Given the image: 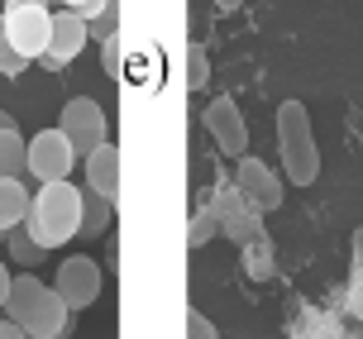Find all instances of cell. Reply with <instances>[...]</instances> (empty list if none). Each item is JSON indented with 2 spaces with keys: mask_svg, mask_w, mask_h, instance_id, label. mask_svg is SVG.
Returning a JSON list of instances; mask_svg holds the SVG:
<instances>
[{
  "mask_svg": "<svg viewBox=\"0 0 363 339\" xmlns=\"http://www.w3.org/2000/svg\"><path fill=\"white\" fill-rule=\"evenodd\" d=\"M24 230H29V239L43 253L77 239V230H82V191H77L72 182L38 187L34 201H29V215H24Z\"/></svg>",
  "mask_w": 363,
  "mask_h": 339,
  "instance_id": "obj_1",
  "label": "cell"
},
{
  "mask_svg": "<svg viewBox=\"0 0 363 339\" xmlns=\"http://www.w3.org/2000/svg\"><path fill=\"white\" fill-rule=\"evenodd\" d=\"M5 316L24 330L29 339H62L67 335V306L57 301L53 282H38V277H15L10 282V301H5Z\"/></svg>",
  "mask_w": 363,
  "mask_h": 339,
  "instance_id": "obj_2",
  "label": "cell"
},
{
  "mask_svg": "<svg viewBox=\"0 0 363 339\" xmlns=\"http://www.w3.org/2000/svg\"><path fill=\"white\" fill-rule=\"evenodd\" d=\"M277 153H282V172H287L291 187H311L320 177V148H315L311 110L301 101L277 106Z\"/></svg>",
  "mask_w": 363,
  "mask_h": 339,
  "instance_id": "obj_3",
  "label": "cell"
},
{
  "mask_svg": "<svg viewBox=\"0 0 363 339\" xmlns=\"http://www.w3.org/2000/svg\"><path fill=\"white\" fill-rule=\"evenodd\" d=\"M0 24H5V38L24 62H38L48 53V34H53V10L38 5V0H10L0 10Z\"/></svg>",
  "mask_w": 363,
  "mask_h": 339,
  "instance_id": "obj_4",
  "label": "cell"
},
{
  "mask_svg": "<svg viewBox=\"0 0 363 339\" xmlns=\"http://www.w3.org/2000/svg\"><path fill=\"white\" fill-rule=\"evenodd\" d=\"M57 134L72 143V153L77 158H91L106 139V110L96 106L91 96H77V101H67L62 106V120H57Z\"/></svg>",
  "mask_w": 363,
  "mask_h": 339,
  "instance_id": "obj_5",
  "label": "cell"
},
{
  "mask_svg": "<svg viewBox=\"0 0 363 339\" xmlns=\"http://www.w3.org/2000/svg\"><path fill=\"white\" fill-rule=\"evenodd\" d=\"M77 167L72 143L62 139L57 129H38L29 148H24V172H34L38 187H53V182H67V172Z\"/></svg>",
  "mask_w": 363,
  "mask_h": 339,
  "instance_id": "obj_6",
  "label": "cell"
},
{
  "mask_svg": "<svg viewBox=\"0 0 363 339\" xmlns=\"http://www.w3.org/2000/svg\"><path fill=\"white\" fill-rule=\"evenodd\" d=\"M230 187L239 191V201H244V206H249L258 220L282 206V177H277V172H272L263 158H254V153H249V158H239L235 182H230Z\"/></svg>",
  "mask_w": 363,
  "mask_h": 339,
  "instance_id": "obj_7",
  "label": "cell"
},
{
  "mask_svg": "<svg viewBox=\"0 0 363 339\" xmlns=\"http://www.w3.org/2000/svg\"><path fill=\"white\" fill-rule=\"evenodd\" d=\"M57 301L67 306V311H86V306L101 301V268H96V258L86 253H72V258H62L57 263Z\"/></svg>",
  "mask_w": 363,
  "mask_h": 339,
  "instance_id": "obj_8",
  "label": "cell"
},
{
  "mask_svg": "<svg viewBox=\"0 0 363 339\" xmlns=\"http://www.w3.org/2000/svg\"><path fill=\"white\" fill-rule=\"evenodd\" d=\"M206 129H211V139H216V148L225 158H249V125L239 115L235 96H216L206 106Z\"/></svg>",
  "mask_w": 363,
  "mask_h": 339,
  "instance_id": "obj_9",
  "label": "cell"
},
{
  "mask_svg": "<svg viewBox=\"0 0 363 339\" xmlns=\"http://www.w3.org/2000/svg\"><path fill=\"white\" fill-rule=\"evenodd\" d=\"M86 38H91V29L82 24V19L67 15V10H57V15H53V34H48V53L38 57V67H43V72H62V67H72L77 53L86 48Z\"/></svg>",
  "mask_w": 363,
  "mask_h": 339,
  "instance_id": "obj_10",
  "label": "cell"
},
{
  "mask_svg": "<svg viewBox=\"0 0 363 339\" xmlns=\"http://www.w3.org/2000/svg\"><path fill=\"white\" fill-rule=\"evenodd\" d=\"M86 162V191H96L101 201H115L120 196V148L115 143H101Z\"/></svg>",
  "mask_w": 363,
  "mask_h": 339,
  "instance_id": "obj_11",
  "label": "cell"
},
{
  "mask_svg": "<svg viewBox=\"0 0 363 339\" xmlns=\"http://www.w3.org/2000/svg\"><path fill=\"white\" fill-rule=\"evenodd\" d=\"M24 148H29V139L19 134L15 115L0 110V182H19V172H24Z\"/></svg>",
  "mask_w": 363,
  "mask_h": 339,
  "instance_id": "obj_12",
  "label": "cell"
},
{
  "mask_svg": "<svg viewBox=\"0 0 363 339\" xmlns=\"http://www.w3.org/2000/svg\"><path fill=\"white\" fill-rule=\"evenodd\" d=\"M34 191H24V182H0V234H10L24 225Z\"/></svg>",
  "mask_w": 363,
  "mask_h": 339,
  "instance_id": "obj_13",
  "label": "cell"
},
{
  "mask_svg": "<svg viewBox=\"0 0 363 339\" xmlns=\"http://www.w3.org/2000/svg\"><path fill=\"white\" fill-rule=\"evenodd\" d=\"M110 220H115V201H101L96 191H82V230L86 239H96V234L110 230Z\"/></svg>",
  "mask_w": 363,
  "mask_h": 339,
  "instance_id": "obj_14",
  "label": "cell"
},
{
  "mask_svg": "<svg viewBox=\"0 0 363 339\" xmlns=\"http://www.w3.org/2000/svg\"><path fill=\"white\" fill-rule=\"evenodd\" d=\"M239 258H244V272H249V277H258V282L272 277V239L268 234H263L258 244H249V249H239Z\"/></svg>",
  "mask_w": 363,
  "mask_h": 339,
  "instance_id": "obj_15",
  "label": "cell"
},
{
  "mask_svg": "<svg viewBox=\"0 0 363 339\" xmlns=\"http://www.w3.org/2000/svg\"><path fill=\"white\" fill-rule=\"evenodd\" d=\"M216 234H220V215L211 211V206H201V211L191 215V230H186V249H206Z\"/></svg>",
  "mask_w": 363,
  "mask_h": 339,
  "instance_id": "obj_16",
  "label": "cell"
},
{
  "mask_svg": "<svg viewBox=\"0 0 363 339\" xmlns=\"http://www.w3.org/2000/svg\"><path fill=\"white\" fill-rule=\"evenodd\" d=\"M5 249H10V258H15V263H24V268H34L38 258H43V249H38L34 239H29V230H24V225L5 234Z\"/></svg>",
  "mask_w": 363,
  "mask_h": 339,
  "instance_id": "obj_17",
  "label": "cell"
},
{
  "mask_svg": "<svg viewBox=\"0 0 363 339\" xmlns=\"http://www.w3.org/2000/svg\"><path fill=\"white\" fill-rule=\"evenodd\" d=\"M206 48H201V43H191V48H186V87L191 91H201L206 87Z\"/></svg>",
  "mask_w": 363,
  "mask_h": 339,
  "instance_id": "obj_18",
  "label": "cell"
},
{
  "mask_svg": "<svg viewBox=\"0 0 363 339\" xmlns=\"http://www.w3.org/2000/svg\"><path fill=\"white\" fill-rule=\"evenodd\" d=\"M186 339H220V330H216V321L206 316V311H186Z\"/></svg>",
  "mask_w": 363,
  "mask_h": 339,
  "instance_id": "obj_19",
  "label": "cell"
},
{
  "mask_svg": "<svg viewBox=\"0 0 363 339\" xmlns=\"http://www.w3.org/2000/svg\"><path fill=\"white\" fill-rule=\"evenodd\" d=\"M24 67H29V62H24V57L10 48V38H5V24H0V77H19Z\"/></svg>",
  "mask_w": 363,
  "mask_h": 339,
  "instance_id": "obj_20",
  "label": "cell"
},
{
  "mask_svg": "<svg viewBox=\"0 0 363 339\" xmlns=\"http://www.w3.org/2000/svg\"><path fill=\"white\" fill-rule=\"evenodd\" d=\"M86 29H91V34H101V43L115 38V34H120V5H106V10L96 15V24H86Z\"/></svg>",
  "mask_w": 363,
  "mask_h": 339,
  "instance_id": "obj_21",
  "label": "cell"
},
{
  "mask_svg": "<svg viewBox=\"0 0 363 339\" xmlns=\"http://www.w3.org/2000/svg\"><path fill=\"white\" fill-rule=\"evenodd\" d=\"M349 316L363 321V272L359 268H354V277H349Z\"/></svg>",
  "mask_w": 363,
  "mask_h": 339,
  "instance_id": "obj_22",
  "label": "cell"
},
{
  "mask_svg": "<svg viewBox=\"0 0 363 339\" xmlns=\"http://www.w3.org/2000/svg\"><path fill=\"white\" fill-rule=\"evenodd\" d=\"M101 62H106L110 77H120V38H106L101 43Z\"/></svg>",
  "mask_w": 363,
  "mask_h": 339,
  "instance_id": "obj_23",
  "label": "cell"
},
{
  "mask_svg": "<svg viewBox=\"0 0 363 339\" xmlns=\"http://www.w3.org/2000/svg\"><path fill=\"white\" fill-rule=\"evenodd\" d=\"M101 10H106L101 0H72V5H67V15H77V19H82V24H86V19H96V15H101Z\"/></svg>",
  "mask_w": 363,
  "mask_h": 339,
  "instance_id": "obj_24",
  "label": "cell"
},
{
  "mask_svg": "<svg viewBox=\"0 0 363 339\" xmlns=\"http://www.w3.org/2000/svg\"><path fill=\"white\" fill-rule=\"evenodd\" d=\"M10 282H15V277H10V268L0 263V311H5V301H10Z\"/></svg>",
  "mask_w": 363,
  "mask_h": 339,
  "instance_id": "obj_25",
  "label": "cell"
},
{
  "mask_svg": "<svg viewBox=\"0 0 363 339\" xmlns=\"http://www.w3.org/2000/svg\"><path fill=\"white\" fill-rule=\"evenodd\" d=\"M349 244H354V268L363 272V225H359V230H354V239H349Z\"/></svg>",
  "mask_w": 363,
  "mask_h": 339,
  "instance_id": "obj_26",
  "label": "cell"
},
{
  "mask_svg": "<svg viewBox=\"0 0 363 339\" xmlns=\"http://www.w3.org/2000/svg\"><path fill=\"white\" fill-rule=\"evenodd\" d=\"M0 339H29V335H24L15 321H0Z\"/></svg>",
  "mask_w": 363,
  "mask_h": 339,
  "instance_id": "obj_27",
  "label": "cell"
},
{
  "mask_svg": "<svg viewBox=\"0 0 363 339\" xmlns=\"http://www.w3.org/2000/svg\"><path fill=\"white\" fill-rule=\"evenodd\" d=\"M0 244H5V234H0Z\"/></svg>",
  "mask_w": 363,
  "mask_h": 339,
  "instance_id": "obj_28",
  "label": "cell"
}]
</instances>
